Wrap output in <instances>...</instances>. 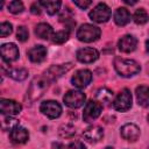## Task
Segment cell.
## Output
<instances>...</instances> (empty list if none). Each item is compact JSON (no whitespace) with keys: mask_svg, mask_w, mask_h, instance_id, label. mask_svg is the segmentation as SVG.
<instances>
[{"mask_svg":"<svg viewBox=\"0 0 149 149\" xmlns=\"http://www.w3.org/2000/svg\"><path fill=\"white\" fill-rule=\"evenodd\" d=\"M125 2L128 3V5H135L136 3V1H128V0H125Z\"/></svg>","mask_w":149,"mask_h":149,"instance_id":"8d00e7d4","label":"cell"},{"mask_svg":"<svg viewBox=\"0 0 149 149\" xmlns=\"http://www.w3.org/2000/svg\"><path fill=\"white\" fill-rule=\"evenodd\" d=\"M136 45H137V40L133 35H125L118 42L119 50L122 52H132L136 49Z\"/></svg>","mask_w":149,"mask_h":149,"instance_id":"2e32d148","label":"cell"},{"mask_svg":"<svg viewBox=\"0 0 149 149\" xmlns=\"http://www.w3.org/2000/svg\"><path fill=\"white\" fill-rule=\"evenodd\" d=\"M99 57V52L94 48H81L77 51V59L81 63H93Z\"/></svg>","mask_w":149,"mask_h":149,"instance_id":"5bb4252c","label":"cell"},{"mask_svg":"<svg viewBox=\"0 0 149 149\" xmlns=\"http://www.w3.org/2000/svg\"><path fill=\"white\" fill-rule=\"evenodd\" d=\"M19 126V121L12 116H6L2 119V122H1V128L2 130H13L14 128H16Z\"/></svg>","mask_w":149,"mask_h":149,"instance_id":"484cf974","label":"cell"},{"mask_svg":"<svg viewBox=\"0 0 149 149\" xmlns=\"http://www.w3.org/2000/svg\"><path fill=\"white\" fill-rule=\"evenodd\" d=\"M114 68H115L116 72L122 77H132V76L139 73L141 70V66L139 65L137 62H135L133 59L121 58V57H115Z\"/></svg>","mask_w":149,"mask_h":149,"instance_id":"6da1fadb","label":"cell"},{"mask_svg":"<svg viewBox=\"0 0 149 149\" xmlns=\"http://www.w3.org/2000/svg\"><path fill=\"white\" fill-rule=\"evenodd\" d=\"M35 34L37 35V37L43 38V40H49L54 35V30L51 28L50 24L48 23H38L35 28Z\"/></svg>","mask_w":149,"mask_h":149,"instance_id":"44dd1931","label":"cell"},{"mask_svg":"<svg viewBox=\"0 0 149 149\" xmlns=\"http://www.w3.org/2000/svg\"><path fill=\"white\" fill-rule=\"evenodd\" d=\"M100 35H101V30L98 27L93 24H88V23L81 24L77 31L78 40L81 42H86V43L97 41L100 37Z\"/></svg>","mask_w":149,"mask_h":149,"instance_id":"7a4b0ae2","label":"cell"},{"mask_svg":"<svg viewBox=\"0 0 149 149\" xmlns=\"http://www.w3.org/2000/svg\"><path fill=\"white\" fill-rule=\"evenodd\" d=\"M12 30H13V28H12V24L9 22H2L0 24V36L1 37L8 36L12 33Z\"/></svg>","mask_w":149,"mask_h":149,"instance_id":"4dcf8cb0","label":"cell"},{"mask_svg":"<svg viewBox=\"0 0 149 149\" xmlns=\"http://www.w3.org/2000/svg\"><path fill=\"white\" fill-rule=\"evenodd\" d=\"M52 149H65V147L62 143L56 142V143H52Z\"/></svg>","mask_w":149,"mask_h":149,"instance_id":"e575fe53","label":"cell"},{"mask_svg":"<svg viewBox=\"0 0 149 149\" xmlns=\"http://www.w3.org/2000/svg\"><path fill=\"white\" fill-rule=\"evenodd\" d=\"M58 134L61 137L70 139L76 134V128H74V126H72L70 123H64L58 128Z\"/></svg>","mask_w":149,"mask_h":149,"instance_id":"cb8c5ba5","label":"cell"},{"mask_svg":"<svg viewBox=\"0 0 149 149\" xmlns=\"http://www.w3.org/2000/svg\"><path fill=\"white\" fill-rule=\"evenodd\" d=\"M148 122H149V114H148Z\"/></svg>","mask_w":149,"mask_h":149,"instance_id":"74e56055","label":"cell"},{"mask_svg":"<svg viewBox=\"0 0 149 149\" xmlns=\"http://www.w3.org/2000/svg\"><path fill=\"white\" fill-rule=\"evenodd\" d=\"M83 137L90 143H97L104 137V130L99 126H90L83 132Z\"/></svg>","mask_w":149,"mask_h":149,"instance_id":"4fadbf2b","label":"cell"},{"mask_svg":"<svg viewBox=\"0 0 149 149\" xmlns=\"http://www.w3.org/2000/svg\"><path fill=\"white\" fill-rule=\"evenodd\" d=\"M68 149H86V148H85L84 143H81L80 141H76V142H72L68 147Z\"/></svg>","mask_w":149,"mask_h":149,"instance_id":"836d02e7","label":"cell"},{"mask_svg":"<svg viewBox=\"0 0 149 149\" xmlns=\"http://www.w3.org/2000/svg\"><path fill=\"white\" fill-rule=\"evenodd\" d=\"M71 68H72V63L59 64V65H52V66H50V68L45 71L44 77H45L49 81H54V80L58 79L59 77H62L64 73H66Z\"/></svg>","mask_w":149,"mask_h":149,"instance_id":"30bf717a","label":"cell"},{"mask_svg":"<svg viewBox=\"0 0 149 149\" xmlns=\"http://www.w3.org/2000/svg\"><path fill=\"white\" fill-rule=\"evenodd\" d=\"M114 21L118 26H125L130 21V13L127 8L120 7L114 13Z\"/></svg>","mask_w":149,"mask_h":149,"instance_id":"ffe728a7","label":"cell"},{"mask_svg":"<svg viewBox=\"0 0 149 149\" xmlns=\"http://www.w3.org/2000/svg\"><path fill=\"white\" fill-rule=\"evenodd\" d=\"M69 38V31L68 30H59L57 33H54L51 41L56 44H63L64 42H66Z\"/></svg>","mask_w":149,"mask_h":149,"instance_id":"4316f807","label":"cell"},{"mask_svg":"<svg viewBox=\"0 0 149 149\" xmlns=\"http://www.w3.org/2000/svg\"><path fill=\"white\" fill-rule=\"evenodd\" d=\"M9 137H10V141L15 144H22V143H26L29 139V133L26 128L23 127H20L17 126L16 128H14L10 134H9Z\"/></svg>","mask_w":149,"mask_h":149,"instance_id":"e0dca14e","label":"cell"},{"mask_svg":"<svg viewBox=\"0 0 149 149\" xmlns=\"http://www.w3.org/2000/svg\"><path fill=\"white\" fill-rule=\"evenodd\" d=\"M23 9H24V6H23V3H22L21 1H19V0H14V1H10V2L8 3V10H9L10 13H13V14H19V13H21Z\"/></svg>","mask_w":149,"mask_h":149,"instance_id":"f1b7e54d","label":"cell"},{"mask_svg":"<svg viewBox=\"0 0 149 149\" xmlns=\"http://www.w3.org/2000/svg\"><path fill=\"white\" fill-rule=\"evenodd\" d=\"M28 57L33 63H42L47 57V49L43 45H35L28 50Z\"/></svg>","mask_w":149,"mask_h":149,"instance_id":"ac0fdd59","label":"cell"},{"mask_svg":"<svg viewBox=\"0 0 149 149\" xmlns=\"http://www.w3.org/2000/svg\"><path fill=\"white\" fill-rule=\"evenodd\" d=\"M1 58L3 62H13L19 58V49L14 43H5L0 48Z\"/></svg>","mask_w":149,"mask_h":149,"instance_id":"7c38bea8","label":"cell"},{"mask_svg":"<svg viewBox=\"0 0 149 149\" xmlns=\"http://www.w3.org/2000/svg\"><path fill=\"white\" fill-rule=\"evenodd\" d=\"M90 19L97 23H102V22H106L109 20L111 17V9L109 7L104 3V2H100L98 3L91 12H90Z\"/></svg>","mask_w":149,"mask_h":149,"instance_id":"5b68a950","label":"cell"},{"mask_svg":"<svg viewBox=\"0 0 149 149\" xmlns=\"http://www.w3.org/2000/svg\"><path fill=\"white\" fill-rule=\"evenodd\" d=\"M112 97H113V92L106 87L100 88L97 92V99L100 100L101 102H109L112 100Z\"/></svg>","mask_w":149,"mask_h":149,"instance_id":"83f0119b","label":"cell"},{"mask_svg":"<svg viewBox=\"0 0 149 149\" xmlns=\"http://www.w3.org/2000/svg\"><path fill=\"white\" fill-rule=\"evenodd\" d=\"M48 83H49V80L44 76L43 77L35 78L31 81V84L29 86V90L27 92L28 93L27 94L28 99L30 101H35L36 99H38L40 97H42L43 93H44V91L48 88Z\"/></svg>","mask_w":149,"mask_h":149,"instance_id":"3957f363","label":"cell"},{"mask_svg":"<svg viewBox=\"0 0 149 149\" xmlns=\"http://www.w3.org/2000/svg\"><path fill=\"white\" fill-rule=\"evenodd\" d=\"M133 19H134V22L137 23V24H144L149 21V15L148 13L146 12L144 8H139L135 10L134 15H133Z\"/></svg>","mask_w":149,"mask_h":149,"instance_id":"d4e9b609","label":"cell"},{"mask_svg":"<svg viewBox=\"0 0 149 149\" xmlns=\"http://www.w3.org/2000/svg\"><path fill=\"white\" fill-rule=\"evenodd\" d=\"M40 5L43 6L50 15H54V14H56L59 10V7H61L62 3H61V1L48 0V1H40Z\"/></svg>","mask_w":149,"mask_h":149,"instance_id":"603a6c76","label":"cell"},{"mask_svg":"<svg viewBox=\"0 0 149 149\" xmlns=\"http://www.w3.org/2000/svg\"><path fill=\"white\" fill-rule=\"evenodd\" d=\"M137 104L142 107H149V86L141 85L136 87L135 91Z\"/></svg>","mask_w":149,"mask_h":149,"instance_id":"d6986e66","label":"cell"},{"mask_svg":"<svg viewBox=\"0 0 149 149\" xmlns=\"http://www.w3.org/2000/svg\"><path fill=\"white\" fill-rule=\"evenodd\" d=\"M146 50H147V52L149 54V40L146 41Z\"/></svg>","mask_w":149,"mask_h":149,"instance_id":"d590c367","label":"cell"},{"mask_svg":"<svg viewBox=\"0 0 149 149\" xmlns=\"http://www.w3.org/2000/svg\"><path fill=\"white\" fill-rule=\"evenodd\" d=\"M40 111L49 119H56L62 114V106L55 100H47L41 104Z\"/></svg>","mask_w":149,"mask_h":149,"instance_id":"ba28073f","label":"cell"},{"mask_svg":"<svg viewBox=\"0 0 149 149\" xmlns=\"http://www.w3.org/2000/svg\"><path fill=\"white\" fill-rule=\"evenodd\" d=\"M30 12H31L33 14H36V15L41 14V5H40V2H38V3H37V2H34V3L30 6Z\"/></svg>","mask_w":149,"mask_h":149,"instance_id":"d6a6232c","label":"cell"},{"mask_svg":"<svg viewBox=\"0 0 149 149\" xmlns=\"http://www.w3.org/2000/svg\"><path fill=\"white\" fill-rule=\"evenodd\" d=\"M92 80V72L90 70L83 69V70H78L71 78V83L72 85H74L78 88H84L86 87Z\"/></svg>","mask_w":149,"mask_h":149,"instance_id":"9c48e42d","label":"cell"},{"mask_svg":"<svg viewBox=\"0 0 149 149\" xmlns=\"http://www.w3.org/2000/svg\"><path fill=\"white\" fill-rule=\"evenodd\" d=\"M148 149H149V147H148Z\"/></svg>","mask_w":149,"mask_h":149,"instance_id":"ab89813d","label":"cell"},{"mask_svg":"<svg viewBox=\"0 0 149 149\" xmlns=\"http://www.w3.org/2000/svg\"><path fill=\"white\" fill-rule=\"evenodd\" d=\"M106 149H112V148H106Z\"/></svg>","mask_w":149,"mask_h":149,"instance_id":"f35d334b","label":"cell"},{"mask_svg":"<svg viewBox=\"0 0 149 149\" xmlns=\"http://www.w3.org/2000/svg\"><path fill=\"white\" fill-rule=\"evenodd\" d=\"M85 94L79 90H70L65 93L63 100L64 104L70 108H78L84 105L85 102Z\"/></svg>","mask_w":149,"mask_h":149,"instance_id":"277c9868","label":"cell"},{"mask_svg":"<svg viewBox=\"0 0 149 149\" xmlns=\"http://www.w3.org/2000/svg\"><path fill=\"white\" fill-rule=\"evenodd\" d=\"M6 73L10 78H13L15 80H19V81L24 80L28 76V71L26 69H7Z\"/></svg>","mask_w":149,"mask_h":149,"instance_id":"7402d4cb","label":"cell"},{"mask_svg":"<svg viewBox=\"0 0 149 149\" xmlns=\"http://www.w3.org/2000/svg\"><path fill=\"white\" fill-rule=\"evenodd\" d=\"M73 3H74L76 6H78L79 8H81V9H86V8L92 3V1H90V0H84V1H80V0H73Z\"/></svg>","mask_w":149,"mask_h":149,"instance_id":"1f68e13d","label":"cell"},{"mask_svg":"<svg viewBox=\"0 0 149 149\" xmlns=\"http://www.w3.org/2000/svg\"><path fill=\"white\" fill-rule=\"evenodd\" d=\"M102 111V105L95 100H90L83 112V119L85 122H92L93 120H95L100 113Z\"/></svg>","mask_w":149,"mask_h":149,"instance_id":"52a82bcc","label":"cell"},{"mask_svg":"<svg viewBox=\"0 0 149 149\" xmlns=\"http://www.w3.org/2000/svg\"><path fill=\"white\" fill-rule=\"evenodd\" d=\"M113 107L119 112H126L132 107V93L128 88H123L114 99Z\"/></svg>","mask_w":149,"mask_h":149,"instance_id":"8992f818","label":"cell"},{"mask_svg":"<svg viewBox=\"0 0 149 149\" xmlns=\"http://www.w3.org/2000/svg\"><path fill=\"white\" fill-rule=\"evenodd\" d=\"M28 37H29V33H28L27 28L24 26H20L16 30V38L21 42H24L28 40Z\"/></svg>","mask_w":149,"mask_h":149,"instance_id":"f546056e","label":"cell"},{"mask_svg":"<svg viewBox=\"0 0 149 149\" xmlns=\"http://www.w3.org/2000/svg\"><path fill=\"white\" fill-rule=\"evenodd\" d=\"M120 134L125 140L134 142L140 137V128L134 123H126L121 127Z\"/></svg>","mask_w":149,"mask_h":149,"instance_id":"9a60e30c","label":"cell"},{"mask_svg":"<svg viewBox=\"0 0 149 149\" xmlns=\"http://www.w3.org/2000/svg\"><path fill=\"white\" fill-rule=\"evenodd\" d=\"M21 109H22V106L15 100L1 99L0 101V112L2 115H7V116L16 115L21 112Z\"/></svg>","mask_w":149,"mask_h":149,"instance_id":"8fae6325","label":"cell"}]
</instances>
